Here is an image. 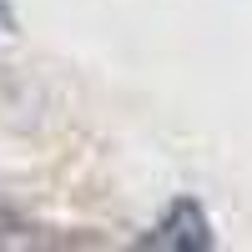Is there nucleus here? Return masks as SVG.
<instances>
[{
  "instance_id": "nucleus-2",
  "label": "nucleus",
  "mask_w": 252,
  "mask_h": 252,
  "mask_svg": "<svg viewBox=\"0 0 252 252\" xmlns=\"http://www.w3.org/2000/svg\"><path fill=\"white\" fill-rule=\"evenodd\" d=\"M31 232H35V227H31L26 217H20L10 202H0V247H15V242H35Z\"/></svg>"
},
{
  "instance_id": "nucleus-1",
  "label": "nucleus",
  "mask_w": 252,
  "mask_h": 252,
  "mask_svg": "<svg viewBox=\"0 0 252 252\" xmlns=\"http://www.w3.org/2000/svg\"><path fill=\"white\" fill-rule=\"evenodd\" d=\"M212 237V222H207L202 202L197 197H177L166 212L136 237V247H152V252H207Z\"/></svg>"
},
{
  "instance_id": "nucleus-3",
  "label": "nucleus",
  "mask_w": 252,
  "mask_h": 252,
  "mask_svg": "<svg viewBox=\"0 0 252 252\" xmlns=\"http://www.w3.org/2000/svg\"><path fill=\"white\" fill-rule=\"evenodd\" d=\"M0 26H15V10L5 5V0H0Z\"/></svg>"
}]
</instances>
